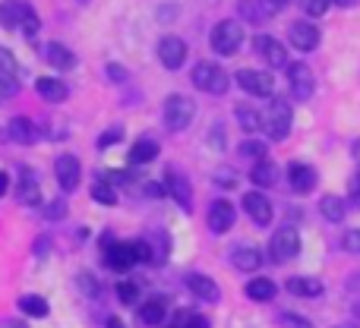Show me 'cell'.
I'll list each match as a JSON object with an SVG mask.
<instances>
[{"instance_id":"1","label":"cell","mask_w":360,"mask_h":328,"mask_svg":"<svg viewBox=\"0 0 360 328\" xmlns=\"http://www.w3.org/2000/svg\"><path fill=\"white\" fill-rule=\"evenodd\" d=\"M193 86H196L199 92L224 95V92H228V86H231V76L224 73L218 63L202 60V63H196V67H193Z\"/></svg>"},{"instance_id":"2","label":"cell","mask_w":360,"mask_h":328,"mask_svg":"<svg viewBox=\"0 0 360 328\" xmlns=\"http://www.w3.org/2000/svg\"><path fill=\"white\" fill-rule=\"evenodd\" d=\"M291 105L281 98H275L272 105H269V111L262 114V130H266L269 139H275V143H281V139H288V133H291Z\"/></svg>"},{"instance_id":"3","label":"cell","mask_w":360,"mask_h":328,"mask_svg":"<svg viewBox=\"0 0 360 328\" xmlns=\"http://www.w3.org/2000/svg\"><path fill=\"white\" fill-rule=\"evenodd\" d=\"M209 41H212V51H215V54H221V57L237 54V51H240V44H243L240 22H234V19H221V22L212 29Z\"/></svg>"},{"instance_id":"4","label":"cell","mask_w":360,"mask_h":328,"mask_svg":"<svg viewBox=\"0 0 360 328\" xmlns=\"http://www.w3.org/2000/svg\"><path fill=\"white\" fill-rule=\"evenodd\" d=\"M193 117H196V105L190 95H171L165 101V124L171 133H184L193 124Z\"/></svg>"},{"instance_id":"5","label":"cell","mask_w":360,"mask_h":328,"mask_svg":"<svg viewBox=\"0 0 360 328\" xmlns=\"http://www.w3.org/2000/svg\"><path fill=\"white\" fill-rule=\"evenodd\" d=\"M101 253H105V265L114 268V272H130V268L139 262L133 243L114 240V237H105V240H101Z\"/></svg>"},{"instance_id":"6","label":"cell","mask_w":360,"mask_h":328,"mask_svg":"<svg viewBox=\"0 0 360 328\" xmlns=\"http://www.w3.org/2000/svg\"><path fill=\"white\" fill-rule=\"evenodd\" d=\"M234 79L243 92L256 95V98H269V95L275 92V79H272V73H266V70H237Z\"/></svg>"},{"instance_id":"7","label":"cell","mask_w":360,"mask_h":328,"mask_svg":"<svg viewBox=\"0 0 360 328\" xmlns=\"http://www.w3.org/2000/svg\"><path fill=\"white\" fill-rule=\"evenodd\" d=\"M300 253V237L294 228H281L272 234V240H269V256H272V262H288L294 259V256Z\"/></svg>"},{"instance_id":"8","label":"cell","mask_w":360,"mask_h":328,"mask_svg":"<svg viewBox=\"0 0 360 328\" xmlns=\"http://www.w3.org/2000/svg\"><path fill=\"white\" fill-rule=\"evenodd\" d=\"M253 51L269 63V67H275V70H278V67H288V63H291V60H288L285 44H281L278 38H272V35H256V38H253Z\"/></svg>"},{"instance_id":"9","label":"cell","mask_w":360,"mask_h":328,"mask_svg":"<svg viewBox=\"0 0 360 328\" xmlns=\"http://www.w3.org/2000/svg\"><path fill=\"white\" fill-rule=\"evenodd\" d=\"M158 60L168 70H180L186 60V41L177 35H165L162 41H158Z\"/></svg>"},{"instance_id":"10","label":"cell","mask_w":360,"mask_h":328,"mask_svg":"<svg viewBox=\"0 0 360 328\" xmlns=\"http://www.w3.org/2000/svg\"><path fill=\"white\" fill-rule=\"evenodd\" d=\"M234 205L228 202V199H218V202L209 205V215H205V221H209V230L212 234H228L231 228H234Z\"/></svg>"},{"instance_id":"11","label":"cell","mask_w":360,"mask_h":328,"mask_svg":"<svg viewBox=\"0 0 360 328\" xmlns=\"http://www.w3.org/2000/svg\"><path fill=\"white\" fill-rule=\"evenodd\" d=\"M288 79H291V95L297 101H307L313 95V73L307 63H288Z\"/></svg>"},{"instance_id":"12","label":"cell","mask_w":360,"mask_h":328,"mask_svg":"<svg viewBox=\"0 0 360 328\" xmlns=\"http://www.w3.org/2000/svg\"><path fill=\"white\" fill-rule=\"evenodd\" d=\"M288 38H291V44L297 51H316L319 48V29L313 22H307V19H297V22H291V29H288Z\"/></svg>"},{"instance_id":"13","label":"cell","mask_w":360,"mask_h":328,"mask_svg":"<svg viewBox=\"0 0 360 328\" xmlns=\"http://www.w3.org/2000/svg\"><path fill=\"white\" fill-rule=\"evenodd\" d=\"M54 173H57V183H60L63 192L76 190L79 186V177H82V167H79V158L73 155H60L54 162Z\"/></svg>"},{"instance_id":"14","label":"cell","mask_w":360,"mask_h":328,"mask_svg":"<svg viewBox=\"0 0 360 328\" xmlns=\"http://www.w3.org/2000/svg\"><path fill=\"white\" fill-rule=\"evenodd\" d=\"M32 13L35 10H32L25 0H4V4H0V25H6V29H22V22Z\"/></svg>"},{"instance_id":"15","label":"cell","mask_w":360,"mask_h":328,"mask_svg":"<svg viewBox=\"0 0 360 328\" xmlns=\"http://www.w3.org/2000/svg\"><path fill=\"white\" fill-rule=\"evenodd\" d=\"M243 209H247V215L253 218L259 228L272 224V202H269L259 190H253V192H247V196H243Z\"/></svg>"},{"instance_id":"16","label":"cell","mask_w":360,"mask_h":328,"mask_svg":"<svg viewBox=\"0 0 360 328\" xmlns=\"http://www.w3.org/2000/svg\"><path fill=\"white\" fill-rule=\"evenodd\" d=\"M288 186H291L294 192H313L316 190V171L304 162H294L288 167Z\"/></svg>"},{"instance_id":"17","label":"cell","mask_w":360,"mask_h":328,"mask_svg":"<svg viewBox=\"0 0 360 328\" xmlns=\"http://www.w3.org/2000/svg\"><path fill=\"white\" fill-rule=\"evenodd\" d=\"M186 287H190V294L196 300H202V303H218V300H221V291H218V284L209 275H190Z\"/></svg>"},{"instance_id":"18","label":"cell","mask_w":360,"mask_h":328,"mask_svg":"<svg viewBox=\"0 0 360 328\" xmlns=\"http://www.w3.org/2000/svg\"><path fill=\"white\" fill-rule=\"evenodd\" d=\"M165 177H168L165 183H168V192L174 196V202L184 205V209L190 211V209H193V190H190V183H186V177H184V173H177L174 167H171Z\"/></svg>"},{"instance_id":"19","label":"cell","mask_w":360,"mask_h":328,"mask_svg":"<svg viewBox=\"0 0 360 328\" xmlns=\"http://www.w3.org/2000/svg\"><path fill=\"white\" fill-rule=\"evenodd\" d=\"M6 136H10L13 143H19V145H32L38 139V130H35V124H32L29 117H13L10 124H6Z\"/></svg>"},{"instance_id":"20","label":"cell","mask_w":360,"mask_h":328,"mask_svg":"<svg viewBox=\"0 0 360 328\" xmlns=\"http://www.w3.org/2000/svg\"><path fill=\"white\" fill-rule=\"evenodd\" d=\"M165 316H168V300L165 297H152L139 306V319H143V325H149V328L162 325Z\"/></svg>"},{"instance_id":"21","label":"cell","mask_w":360,"mask_h":328,"mask_svg":"<svg viewBox=\"0 0 360 328\" xmlns=\"http://www.w3.org/2000/svg\"><path fill=\"white\" fill-rule=\"evenodd\" d=\"M278 177H281L278 164H272V162H269V158H262V162H256V164H253V171H250V180H253L256 186H262V190H269V186H275V183H278Z\"/></svg>"},{"instance_id":"22","label":"cell","mask_w":360,"mask_h":328,"mask_svg":"<svg viewBox=\"0 0 360 328\" xmlns=\"http://www.w3.org/2000/svg\"><path fill=\"white\" fill-rule=\"evenodd\" d=\"M44 60L57 70H73L76 67V54L67 48V44H57V41H51L48 48H44Z\"/></svg>"},{"instance_id":"23","label":"cell","mask_w":360,"mask_h":328,"mask_svg":"<svg viewBox=\"0 0 360 328\" xmlns=\"http://www.w3.org/2000/svg\"><path fill=\"white\" fill-rule=\"evenodd\" d=\"M231 262H234V268H240V272H259L262 253L256 247H237L234 253H231Z\"/></svg>"},{"instance_id":"24","label":"cell","mask_w":360,"mask_h":328,"mask_svg":"<svg viewBox=\"0 0 360 328\" xmlns=\"http://www.w3.org/2000/svg\"><path fill=\"white\" fill-rule=\"evenodd\" d=\"M19 202H22V205H38V202H41L38 180H35V173H32L29 167H22V173H19Z\"/></svg>"},{"instance_id":"25","label":"cell","mask_w":360,"mask_h":328,"mask_svg":"<svg viewBox=\"0 0 360 328\" xmlns=\"http://www.w3.org/2000/svg\"><path fill=\"white\" fill-rule=\"evenodd\" d=\"M35 88L44 101H51V105H60V101L67 98V86H63L60 79H54V76H41V79L35 82Z\"/></svg>"},{"instance_id":"26","label":"cell","mask_w":360,"mask_h":328,"mask_svg":"<svg viewBox=\"0 0 360 328\" xmlns=\"http://www.w3.org/2000/svg\"><path fill=\"white\" fill-rule=\"evenodd\" d=\"M158 155V143L155 139H136L130 145V164H149Z\"/></svg>"},{"instance_id":"27","label":"cell","mask_w":360,"mask_h":328,"mask_svg":"<svg viewBox=\"0 0 360 328\" xmlns=\"http://www.w3.org/2000/svg\"><path fill=\"white\" fill-rule=\"evenodd\" d=\"M288 291L294 297H319L323 294V284L316 278H288Z\"/></svg>"},{"instance_id":"28","label":"cell","mask_w":360,"mask_h":328,"mask_svg":"<svg viewBox=\"0 0 360 328\" xmlns=\"http://www.w3.org/2000/svg\"><path fill=\"white\" fill-rule=\"evenodd\" d=\"M247 297L250 300H259V303H266V300L275 297V281L272 278H253L247 284Z\"/></svg>"},{"instance_id":"29","label":"cell","mask_w":360,"mask_h":328,"mask_svg":"<svg viewBox=\"0 0 360 328\" xmlns=\"http://www.w3.org/2000/svg\"><path fill=\"white\" fill-rule=\"evenodd\" d=\"M19 310H22L25 316L44 319V316H48V300L38 297V294H25V297H19Z\"/></svg>"},{"instance_id":"30","label":"cell","mask_w":360,"mask_h":328,"mask_svg":"<svg viewBox=\"0 0 360 328\" xmlns=\"http://www.w3.org/2000/svg\"><path fill=\"white\" fill-rule=\"evenodd\" d=\"M237 120L247 133H256L262 130V114L256 111V105H237Z\"/></svg>"},{"instance_id":"31","label":"cell","mask_w":360,"mask_h":328,"mask_svg":"<svg viewBox=\"0 0 360 328\" xmlns=\"http://www.w3.org/2000/svg\"><path fill=\"white\" fill-rule=\"evenodd\" d=\"M237 10H240V16L247 19V22H266V19L272 16V13H269L262 4H256V0H240Z\"/></svg>"},{"instance_id":"32","label":"cell","mask_w":360,"mask_h":328,"mask_svg":"<svg viewBox=\"0 0 360 328\" xmlns=\"http://www.w3.org/2000/svg\"><path fill=\"white\" fill-rule=\"evenodd\" d=\"M92 199L98 205H117V190L108 180H98V183H92Z\"/></svg>"},{"instance_id":"33","label":"cell","mask_w":360,"mask_h":328,"mask_svg":"<svg viewBox=\"0 0 360 328\" xmlns=\"http://www.w3.org/2000/svg\"><path fill=\"white\" fill-rule=\"evenodd\" d=\"M319 209H323V215L329 218V221H342L345 218V199L342 196H323Z\"/></svg>"},{"instance_id":"34","label":"cell","mask_w":360,"mask_h":328,"mask_svg":"<svg viewBox=\"0 0 360 328\" xmlns=\"http://www.w3.org/2000/svg\"><path fill=\"white\" fill-rule=\"evenodd\" d=\"M237 155L262 162V158H266V143H262V139H243V143L237 145Z\"/></svg>"},{"instance_id":"35","label":"cell","mask_w":360,"mask_h":328,"mask_svg":"<svg viewBox=\"0 0 360 328\" xmlns=\"http://www.w3.org/2000/svg\"><path fill=\"white\" fill-rule=\"evenodd\" d=\"M76 287H79L86 297H92V300L101 297V284H98V281H95L89 272H79V275H76Z\"/></svg>"},{"instance_id":"36","label":"cell","mask_w":360,"mask_h":328,"mask_svg":"<svg viewBox=\"0 0 360 328\" xmlns=\"http://www.w3.org/2000/svg\"><path fill=\"white\" fill-rule=\"evenodd\" d=\"M117 297H120V303H124V306H133L139 300V284H136V281H120V284H117Z\"/></svg>"},{"instance_id":"37","label":"cell","mask_w":360,"mask_h":328,"mask_svg":"<svg viewBox=\"0 0 360 328\" xmlns=\"http://www.w3.org/2000/svg\"><path fill=\"white\" fill-rule=\"evenodd\" d=\"M0 73L4 76H16L19 73L16 57H13V51H6V48H0Z\"/></svg>"},{"instance_id":"38","label":"cell","mask_w":360,"mask_h":328,"mask_svg":"<svg viewBox=\"0 0 360 328\" xmlns=\"http://www.w3.org/2000/svg\"><path fill=\"white\" fill-rule=\"evenodd\" d=\"M300 6H304L307 16H323L329 10V0H300Z\"/></svg>"},{"instance_id":"39","label":"cell","mask_w":360,"mask_h":328,"mask_svg":"<svg viewBox=\"0 0 360 328\" xmlns=\"http://www.w3.org/2000/svg\"><path fill=\"white\" fill-rule=\"evenodd\" d=\"M281 328H313V322L304 316H294V313H281Z\"/></svg>"},{"instance_id":"40","label":"cell","mask_w":360,"mask_h":328,"mask_svg":"<svg viewBox=\"0 0 360 328\" xmlns=\"http://www.w3.org/2000/svg\"><path fill=\"white\" fill-rule=\"evenodd\" d=\"M342 247L348 249V253H360V228L357 230H348V234L342 237Z\"/></svg>"},{"instance_id":"41","label":"cell","mask_w":360,"mask_h":328,"mask_svg":"<svg viewBox=\"0 0 360 328\" xmlns=\"http://www.w3.org/2000/svg\"><path fill=\"white\" fill-rule=\"evenodd\" d=\"M44 215H48L51 221H60V218L67 215V202H63V199H57V202H51L48 209H44Z\"/></svg>"},{"instance_id":"42","label":"cell","mask_w":360,"mask_h":328,"mask_svg":"<svg viewBox=\"0 0 360 328\" xmlns=\"http://www.w3.org/2000/svg\"><path fill=\"white\" fill-rule=\"evenodd\" d=\"M38 29H41V22H38V16H35V13H32V16L22 22V29H19V32H22L25 38H35V35H38Z\"/></svg>"},{"instance_id":"43","label":"cell","mask_w":360,"mask_h":328,"mask_svg":"<svg viewBox=\"0 0 360 328\" xmlns=\"http://www.w3.org/2000/svg\"><path fill=\"white\" fill-rule=\"evenodd\" d=\"M10 95H16V82H13V76L0 73V98H10Z\"/></svg>"},{"instance_id":"44","label":"cell","mask_w":360,"mask_h":328,"mask_svg":"<svg viewBox=\"0 0 360 328\" xmlns=\"http://www.w3.org/2000/svg\"><path fill=\"white\" fill-rule=\"evenodd\" d=\"M234 183H237V173H234V171H228V167H221V171H218V186L231 190Z\"/></svg>"},{"instance_id":"45","label":"cell","mask_w":360,"mask_h":328,"mask_svg":"<svg viewBox=\"0 0 360 328\" xmlns=\"http://www.w3.org/2000/svg\"><path fill=\"white\" fill-rule=\"evenodd\" d=\"M288 4H291V0H262V6H266L269 13H278V10H285Z\"/></svg>"},{"instance_id":"46","label":"cell","mask_w":360,"mask_h":328,"mask_svg":"<svg viewBox=\"0 0 360 328\" xmlns=\"http://www.w3.org/2000/svg\"><path fill=\"white\" fill-rule=\"evenodd\" d=\"M117 139H120V130H111L108 136H101V139H98V149H108V145H114Z\"/></svg>"},{"instance_id":"47","label":"cell","mask_w":360,"mask_h":328,"mask_svg":"<svg viewBox=\"0 0 360 328\" xmlns=\"http://www.w3.org/2000/svg\"><path fill=\"white\" fill-rule=\"evenodd\" d=\"M108 73L114 76V82H124V79H127V73H124V70L117 67V63H111V67H108Z\"/></svg>"},{"instance_id":"48","label":"cell","mask_w":360,"mask_h":328,"mask_svg":"<svg viewBox=\"0 0 360 328\" xmlns=\"http://www.w3.org/2000/svg\"><path fill=\"white\" fill-rule=\"evenodd\" d=\"M348 190H351V196H360V171L354 173V177H351V186H348Z\"/></svg>"},{"instance_id":"49","label":"cell","mask_w":360,"mask_h":328,"mask_svg":"<svg viewBox=\"0 0 360 328\" xmlns=\"http://www.w3.org/2000/svg\"><path fill=\"white\" fill-rule=\"evenodd\" d=\"M10 190V177H6L4 171H0V199H4V192Z\"/></svg>"},{"instance_id":"50","label":"cell","mask_w":360,"mask_h":328,"mask_svg":"<svg viewBox=\"0 0 360 328\" xmlns=\"http://www.w3.org/2000/svg\"><path fill=\"white\" fill-rule=\"evenodd\" d=\"M108 328H127L124 322H120V319L117 316H111V319H108Z\"/></svg>"},{"instance_id":"51","label":"cell","mask_w":360,"mask_h":328,"mask_svg":"<svg viewBox=\"0 0 360 328\" xmlns=\"http://www.w3.org/2000/svg\"><path fill=\"white\" fill-rule=\"evenodd\" d=\"M351 155H354V162L360 164V139H357V143H354V145H351Z\"/></svg>"},{"instance_id":"52","label":"cell","mask_w":360,"mask_h":328,"mask_svg":"<svg viewBox=\"0 0 360 328\" xmlns=\"http://www.w3.org/2000/svg\"><path fill=\"white\" fill-rule=\"evenodd\" d=\"M332 4H338V6H354L357 0H332Z\"/></svg>"},{"instance_id":"53","label":"cell","mask_w":360,"mask_h":328,"mask_svg":"<svg viewBox=\"0 0 360 328\" xmlns=\"http://www.w3.org/2000/svg\"><path fill=\"white\" fill-rule=\"evenodd\" d=\"M351 287H357V291H360V275H354V278H351Z\"/></svg>"},{"instance_id":"54","label":"cell","mask_w":360,"mask_h":328,"mask_svg":"<svg viewBox=\"0 0 360 328\" xmlns=\"http://www.w3.org/2000/svg\"><path fill=\"white\" fill-rule=\"evenodd\" d=\"M351 310H354V319H360V300H357L354 306H351Z\"/></svg>"},{"instance_id":"55","label":"cell","mask_w":360,"mask_h":328,"mask_svg":"<svg viewBox=\"0 0 360 328\" xmlns=\"http://www.w3.org/2000/svg\"><path fill=\"white\" fill-rule=\"evenodd\" d=\"M335 328H357L354 322H345V325H335Z\"/></svg>"},{"instance_id":"56","label":"cell","mask_w":360,"mask_h":328,"mask_svg":"<svg viewBox=\"0 0 360 328\" xmlns=\"http://www.w3.org/2000/svg\"><path fill=\"white\" fill-rule=\"evenodd\" d=\"M174 328H177V325H174Z\"/></svg>"}]
</instances>
